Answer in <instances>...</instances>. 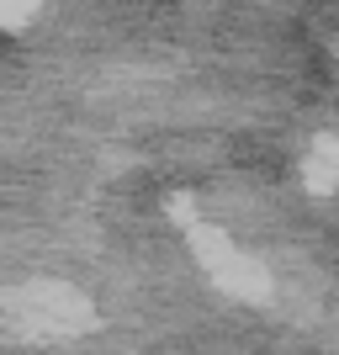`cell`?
<instances>
[{"mask_svg": "<svg viewBox=\"0 0 339 355\" xmlns=\"http://www.w3.org/2000/svg\"><path fill=\"white\" fill-rule=\"evenodd\" d=\"M6 318L21 334H32V340H64V334H80L90 324L85 302L74 292H64V286H53V282H32L21 292H11L6 297Z\"/></svg>", "mask_w": 339, "mask_h": 355, "instance_id": "obj_1", "label": "cell"}, {"mask_svg": "<svg viewBox=\"0 0 339 355\" xmlns=\"http://www.w3.org/2000/svg\"><path fill=\"white\" fill-rule=\"evenodd\" d=\"M43 0H0V27H27Z\"/></svg>", "mask_w": 339, "mask_h": 355, "instance_id": "obj_2", "label": "cell"}]
</instances>
